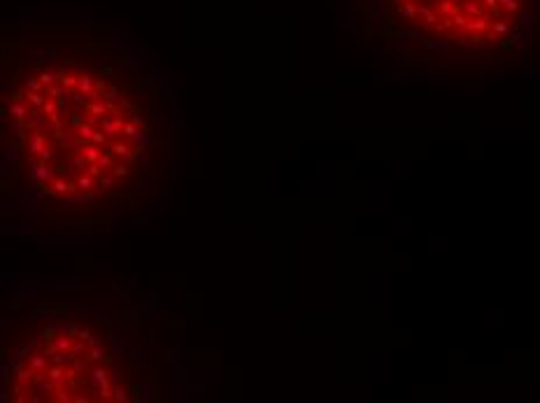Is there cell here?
Instances as JSON below:
<instances>
[{"instance_id":"6da1fadb","label":"cell","mask_w":540,"mask_h":403,"mask_svg":"<svg viewBox=\"0 0 540 403\" xmlns=\"http://www.w3.org/2000/svg\"><path fill=\"white\" fill-rule=\"evenodd\" d=\"M0 142L12 187L47 224H114L168 185L170 93L105 23H12L0 33Z\"/></svg>"},{"instance_id":"7a4b0ae2","label":"cell","mask_w":540,"mask_h":403,"mask_svg":"<svg viewBox=\"0 0 540 403\" xmlns=\"http://www.w3.org/2000/svg\"><path fill=\"white\" fill-rule=\"evenodd\" d=\"M138 363L107 319L56 305L12 319L0 343L3 401L112 403L138 398Z\"/></svg>"},{"instance_id":"3957f363","label":"cell","mask_w":540,"mask_h":403,"mask_svg":"<svg viewBox=\"0 0 540 403\" xmlns=\"http://www.w3.org/2000/svg\"><path fill=\"white\" fill-rule=\"evenodd\" d=\"M359 35L414 63L482 61L515 52L538 0H357Z\"/></svg>"}]
</instances>
